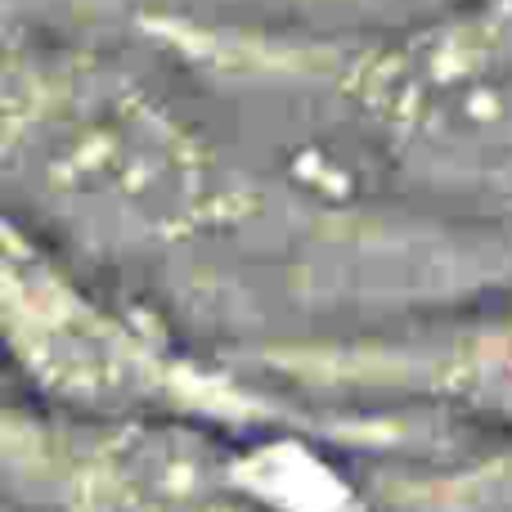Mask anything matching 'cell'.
<instances>
[{"label": "cell", "instance_id": "cell-3", "mask_svg": "<svg viewBox=\"0 0 512 512\" xmlns=\"http://www.w3.org/2000/svg\"><path fill=\"white\" fill-rule=\"evenodd\" d=\"M5 355L23 405L90 423H167L221 436L301 432L324 445H400L405 423H337L252 378L230 351H203L131 283L90 270L5 216Z\"/></svg>", "mask_w": 512, "mask_h": 512}, {"label": "cell", "instance_id": "cell-4", "mask_svg": "<svg viewBox=\"0 0 512 512\" xmlns=\"http://www.w3.org/2000/svg\"><path fill=\"white\" fill-rule=\"evenodd\" d=\"M252 378L337 423H468L512 436V288L324 333L225 346Z\"/></svg>", "mask_w": 512, "mask_h": 512}, {"label": "cell", "instance_id": "cell-5", "mask_svg": "<svg viewBox=\"0 0 512 512\" xmlns=\"http://www.w3.org/2000/svg\"><path fill=\"white\" fill-rule=\"evenodd\" d=\"M409 14L436 5V0H400ZM288 23H391L405 18L391 0H288Z\"/></svg>", "mask_w": 512, "mask_h": 512}, {"label": "cell", "instance_id": "cell-2", "mask_svg": "<svg viewBox=\"0 0 512 512\" xmlns=\"http://www.w3.org/2000/svg\"><path fill=\"white\" fill-rule=\"evenodd\" d=\"M126 27L310 185L512 239V0L391 23L135 5Z\"/></svg>", "mask_w": 512, "mask_h": 512}, {"label": "cell", "instance_id": "cell-1", "mask_svg": "<svg viewBox=\"0 0 512 512\" xmlns=\"http://www.w3.org/2000/svg\"><path fill=\"white\" fill-rule=\"evenodd\" d=\"M0 176L18 216L126 283L216 261L418 265L490 261L508 239L427 225L310 185L198 95L131 27L9 14L0 63Z\"/></svg>", "mask_w": 512, "mask_h": 512}]
</instances>
